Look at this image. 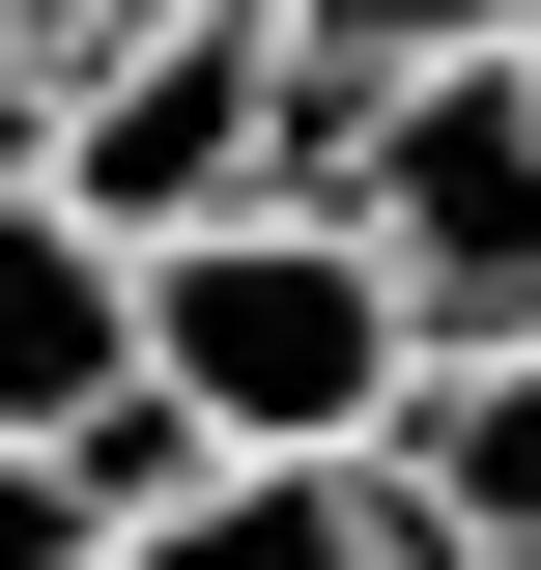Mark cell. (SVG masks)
Segmentation results:
<instances>
[{"label":"cell","mask_w":541,"mask_h":570,"mask_svg":"<svg viewBox=\"0 0 541 570\" xmlns=\"http://www.w3.org/2000/svg\"><path fill=\"white\" fill-rule=\"evenodd\" d=\"M400 371H427V314H400V257H371L314 171L142 228V400L200 428V456H371Z\"/></svg>","instance_id":"1"},{"label":"cell","mask_w":541,"mask_h":570,"mask_svg":"<svg viewBox=\"0 0 541 570\" xmlns=\"http://www.w3.org/2000/svg\"><path fill=\"white\" fill-rule=\"evenodd\" d=\"M142 371V257L58 200V171H0V428H86Z\"/></svg>","instance_id":"5"},{"label":"cell","mask_w":541,"mask_h":570,"mask_svg":"<svg viewBox=\"0 0 541 570\" xmlns=\"http://www.w3.org/2000/svg\"><path fill=\"white\" fill-rule=\"evenodd\" d=\"M29 171L142 257V228H200V200H257V171H314V86H285L257 0H115L86 58L29 86Z\"/></svg>","instance_id":"3"},{"label":"cell","mask_w":541,"mask_h":570,"mask_svg":"<svg viewBox=\"0 0 541 570\" xmlns=\"http://www.w3.org/2000/svg\"><path fill=\"white\" fill-rule=\"evenodd\" d=\"M257 29H285V86H314V115H371V86L484 58V29H541V0H257Z\"/></svg>","instance_id":"7"},{"label":"cell","mask_w":541,"mask_h":570,"mask_svg":"<svg viewBox=\"0 0 541 570\" xmlns=\"http://www.w3.org/2000/svg\"><path fill=\"white\" fill-rule=\"evenodd\" d=\"M86 542H115V513H86V456H58V428H0V570H86Z\"/></svg>","instance_id":"8"},{"label":"cell","mask_w":541,"mask_h":570,"mask_svg":"<svg viewBox=\"0 0 541 570\" xmlns=\"http://www.w3.org/2000/svg\"><path fill=\"white\" fill-rule=\"evenodd\" d=\"M86 570H427V542H400V485H371V456H200V485L115 513Z\"/></svg>","instance_id":"6"},{"label":"cell","mask_w":541,"mask_h":570,"mask_svg":"<svg viewBox=\"0 0 541 570\" xmlns=\"http://www.w3.org/2000/svg\"><path fill=\"white\" fill-rule=\"evenodd\" d=\"M371 485H400L427 570H541V343H427L400 428H371Z\"/></svg>","instance_id":"4"},{"label":"cell","mask_w":541,"mask_h":570,"mask_svg":"<svg viewBox=\"0 0 541 570\" xmlns=\"http://www.w3.org/2000/svg\"><path fill=\"white\" fill-rule=\"evenodd\" d=\"M314 200L400 257L427 343H541V29H484V58L371 86V115H314Z\"/></svg>","instance_id":"2"},{"label":"cell","mask_w":541,"mask_h":570,"mask_svg":"<svg viewBox=\"0 0 541 570\" xmlns=\"http://www.w3.org/2000/svg\"><path fill=\"white\" fill-rule=\"evenodd\" d=\"M86 29H115V0H0V58H29V86H58V58H86Z\"/></svg>","instance_id":"9"},{"label":"cell","mask_w":541,"mask_h":570,"mask_svg":"<svg viewBox=\"0 0 541 570\" xmlns=\"http://www.w3.org/2000/svg\"><path fill=\"white\" fill-rule=\"evenodd\" d=\"M0 171H29V58H0Z\"/></svg>","instance_id":"10"}]
</instances>
